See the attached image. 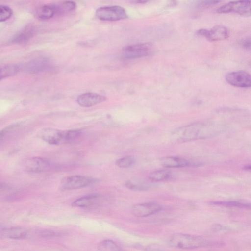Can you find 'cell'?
Returning <instances> with one entry per match:
<instances>
[{"label": "cell", "mask_w": 251, "mask_h": 251, "mask_svg": "<svg viewBox=\"0 0 251 251\" xmlns=\"http://www.w3.org/2000/svg\"><path fill=\"white\" fill-rule=\"evenodd\" d=\"M223 127L211 122H198L176 129L171 134V138L176 143H184L198 139H203L219 134Z\"/></svg>", "instance_id": "6da1fadb"}, {"label": "cell", "mask_w": 251, "mask_h": 251, "mask_svg": "<svg viewBox=\"0 0 251 251\" xmlns=\"http://www.w3.org/2000/svg\"><path fill=\"white\" fill-rule=\"evenodd\" d=\"M169 244L171 246L176 248L193 249L205 246L207 241L199 236L175 233L170 238Z\"/></svg>", "instance_id": "7a4b0ae2"}, {"label": "cell", "mask_w": 251, "mask_h": 251, "mask_svg": "<svg viewBox=\"0 0 251 251\" xmlns=\"http://www.w3.org/2000/svg\"><path fill=\"white\" fill-rule=\"evenodd\" d=\"M216 12L220 14L235 13L243 16H251V0L230 1L219 7Z\"/></svg>", "instance_id": "3957f363"}, {"label": "cell", "mask_w": 251, "mask_h": 251, "mask_svg": "<svg viewBox=\"0 0 251 251\" xmlns=\"http://www.w3.org/2000/svg\"><path fill=\"white\" fill-rule=\"evenodd\" d=\"M96 15L100 20L106 21H118L127 17L125 9L120 6L100 7L96 10Z\"/></svg>", "instance_id": "277c9868"}, {"label": "cell", "mask_w": 251, "mask_h": 251, "mask_svg": "<svg viewBox=\"0 0 251 251\" xmlns=\"http://www.w3.org/2000/svg\"><path fill=\"white\" fill-rule=\"evenodd\" d=\"M95 179L92 177L81 175L67 176L61 181L60 187L63 190L80 189L93 183Z\"/></svg>", "instance_id": "5b68a950"}, {"label": "cell", "mask_w": 251, "mask_h": 251, "mask_svg": "<svg viewBox=\"0 0 251 251\" xmlns=\"http://www.w3.org/2000/svg\"><path fill=\"white\" fill-rule=\"evenodd\" d=\"M153 50L152 44L140 43L125 47L123 50V54L127 58H137L150 55Z\"/></svg>", "instance_id": "8992f818"}, {"label": "cell", "mask_w": 251, "mask_h": 251, "mask_svg": "<svg viewBox=\"0 0 251 251\" xmlns=\"http://www.w3.org/2000/svg\"><path fill=\"white\" fill-rule=\"evenodd\" d=\"M226 79L228 84L235 87H251V75L246 71L230 72L226 75Z\"/></svg>", "instance_id": "52a82bcc"}, {"label": "cell", "mask_w": 251, "mask_h": 251, "mask_svg": "<svg viewBox=\"0 0 251 251\" xmlns=\"http://www.w3.org/2000/svg\"><path fill=\"white\" fill-rule=\"evenodd\" d=\"M197 33L211 41H217L226 39L229 36L228 29L222 25H217L208 30L201 29Z\"/></svg>", "instance_id": "ba28073f"}, {"label": "cell", "mask_w": 251, "mask_h": 251, "mask_svg": "<svg viewBox=\"0 0 251 251\" xmlns=\"http://www.w3.org/2000/svg\"><path fill=\"white\" fill-rule=\"evenodd\" d=\"M162 209V206L155 202H149L133 205L131 212L136 217H144L154 214Z\"/></svg>", "instance_id": "9c48e42d"}, {"label": "cell", "mask_w": 251, "mask_h": 251, "mask_svg": "<svg viewBox=\"0 0 251 251\" xmlns=\"http://www.w3.org/2000/svg\"><path fill=\"white\" fill-rule=\"evenodd\" d=\"M161 164L167 168H179L184 167H197L201 166V162L189 160L183 158L175 156H167L162 158Z\"/></svg>", "instance_id": "30bf717a"}, {"label": "cell", "mask_w": 251, "mask_h": 251, "mask_svg": "<svg viewBox=\"0 0 251 251\" xmlns=\"http://www.w3.org/2000/svg\"><path fill=\"white\" fill-rule=\"evenodd\" d=\"M40 136L45 142L51 145L65 143V130L48 128L43 129Z\"/></svg>", "instance_id": "8fae6325"}, {"label": "cell", "mask_w": 251, "mask_h": 251, "mask_svg": "<svg viewBox=\"0 0 251 251\" xmlns=\"http://www.w3.org/2000/svg\"><path fill=\"white\" fill-rule=\"evenodd\" d=\"M105 97L94 93H86L79 95L77 99L78 104L82 107H89L104 101Z\"/></svg>", "instance_id": "7c38bea8"}, {"label": "cell", "mask_w": 251, "mask_h": 251, "mask_svg": "<svg viewBox=\"0 0 251 251\" xmlns=\"http://www.w3.org/2000/svg\"><path fill=\"white\" fill-rule=\"evenodd\" d=\"M50 167V163L46 159L34 157L29 160L26 164V169L30 172H41L47 170Z\"/></svg>", "instance_id": "4fadbf2b"}, {"label": "cell", "mask_w": 251, "mask_h": 251, "mask_svg": "<svg viewBox=\"0 0 251 251\" xmlns=\"http://www.w3.org/2000/svg\"><path fill=\"white\" fill-rule=\"evenodd\" d=\"M27 234V231L25 229L14 227L4 228L1 230L0 235L2 237L10 239H21L25 237Z\"/></svg>", "instance_id": "5bb4252c"}, {"label": "cell", "mask_w": 251, "mask_h": 251, "mask_svg": "<svg viewBox=\"0 0 251 251\" xmlns=\"http://www.w3.org/2000/svg\"><path fill=\"white\" fill-rule=\"evenodd\" d=\"M99 198V196L93 194L85 196L77 199L74 201L72 205L78 207H88L94 204Z\"/></svg>", "instance_id": "9a60e30c"}, {"label": "cell", "mask_w": 251, "mask_h": 251, "mask_svg": "<svg viewBox=\"0 0 251 251\" xmlns=\"http://www.w3.org/2000/svg\"><path fill=\"white\" fill-rule=\"evenodd\" d=\"M125 186L131 190L144 191L148 190L151 185L148 182L143 180L133 179L126 181Z\"/></svg>", "instance_id": "2e32d148"}, {"label": "cell", "mask_w": 251, "mask_h": 251, "mask_svg": "<svg viewBox=\"0 0 251 251\" xmlns=\"http://www.w3.org/2000/svg\"><path fill=\"white\" fill-rule=\"evenodd\" d=\"M56 14H62L74 10L76 7V3L73 1H65L52 4Z\"/></svg>", "instance_id": "e0dca14e"}, {"label": "cell", "mask_w": 251, "mask_h": 251, "mask_svg": "<svg viewBox=\"0 0 251 251\" xmlns=\"http://www.w3.org/2000/svg\"><path fill=\"white\" fill-rule=\"evenodd\" d=\"M171 175V172L169 170H159L150 173L148 178L152 182L163 181L169 179Z\"/></svg>", "instance_id": "ac0fdd59"}, {"label": "cell", "mask_w": 251, "mask_h": 251, "mask_svg": "<svg viewBox=\"0 0 251 251\" xmlns=\"http://www.w3.org/2000/svg\"><path fill=\"white\" fill-rule=\"evenodd\" d=\"M55 14L52 5H45L38 8L36 11V16L40 19L47 20L51 18Z\"/></svg>", "instance_id": "d6986e66"}, {"label": "cell", "mask_w": 251, "mask_h": 251, "mask_svg": "<svg viewBox=\"0 0 251 251\" xmlns=\"http://www.w3.org/2000/svg\"><path fill=\"white\" fill-rule=\"evenodd\" d=\"M100 251H122V249L113 241L110 239L103 240L98 245Z\"/></svg>", "instance_id": "ffe728a7"}, {"label": "cell", "mask_w": 251, "mask_h": 251, "mask_svg": "<svg viewBox=\"0 0 251 251\" xmlns=\"http://www.w3.org/2000/svg\"><path fill=\"white\" fill-rule=\"evenodd\" d=\"M19 67L15 64H9L0 68V79H2L16 74L19 71Z\"/></svg>", "instance_id": "44dd1931"}, {"label": "cell", "mask_w": 251, "mask_h": 251, "mask_svg": "<svg viewBox=\"0 0 251 251\" xmlns=\"http://www.w3.org/2000/svg\"><path fill=\"white\" fill-rule=\"evenodd\" d=\"M135 163V158L132 156L128 155L117 160L116 165L121 168H128L133 166Z\"/></svg>", "instance_id": "7402d4cb"}, {"label": "cell", "mask_w": 251, "mask_h": 251, "mask_svg": "<svg viewBox=\"0 0 251 251\" xmlns=\"http://www.w3.org/2000/svg\"><path fill=\"white\" fill-rule=\"evenodd\" d=\"M12 15V10L8 6L0 5V21L3 22L9 19Z\"/></svg>", "instance_id": "603a6c76"}, {"label": "cell", "mask_w": 251, "mask_h": 251, "mask_svg": "<svg viewBox=\"0 0 251 251\" xmlns=\"http://www.w3.org/2000/svg\"><path fill=\"white\" fill-rule=\"evenodd\" d=\"M243 47L247 49H251V38H247L241 42Z\"/></svg>", "instance_id": "cb8c5ba5"}, {"label": "cell", "mask_w": 251, "mask_h": 251, "mask_svg": "<svg viewBox=\"0 0 251 251\" xmlns=\"http://www.w3.org/2000/svg\"><path fill=\"white\" fill-rule=\"evenodd\" d=\"M219 0H207L203 1L201 2V5L204 6H208L213 5H215L218 3L220 2Z\"/></svg>", "instance_id": "d4e9b609"}, {"label": "cell", "mask_w": 251, "mask_h": 251, "mask_svg": "<svg viewBox=\"0 0 251 251\" xmlns=\"http://www.w3.org/2000/svg\"><path fill=\"white\" fill-rule=\"evenodd\" d=\"M244 169L249 171H251V165H248L244 167Z\"/></svg>", "instance_id": "484cf974"}]
</instances>
